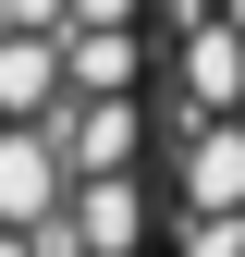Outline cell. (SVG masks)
I'll return each mask as SVG.
<instances>
[{
  "mask_svg": "<svg viewBox=\"0 0 245 257\" xmlns=\"http://www.w3.org/2000/svg\"><path fill=\"white\" fill-rule=\"evenodd\" d=\"M160 0H0V257H147Z\"/></svg>",
  "mask_w": 245,
  "mask_h": 257,
  "instance_id": "obj_1",
  "label": "cell"
},
{
  "mask_svg": "<svg viewBox=\"0 0 245 257\" xmlns=\"http://www.w3.org/2000/svg\"><path fill=\"white\" fill-rule=\"evenodd\" d=\"M147 257H245V0H160Z\"/></svg>",
  "mask_w": 245,
  "mask_h": 257,
  "instance_id": "obj_2",
  "label": "cell"
}]
</instances>
